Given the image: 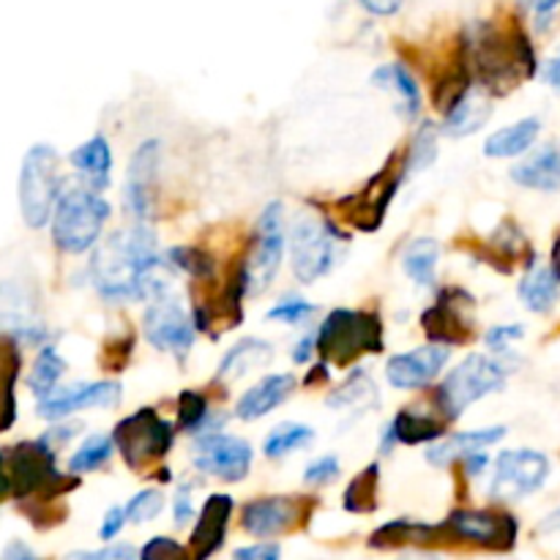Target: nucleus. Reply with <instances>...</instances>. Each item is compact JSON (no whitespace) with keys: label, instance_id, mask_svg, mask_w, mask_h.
<instances>
[{"label":"nucleus","instance_id":"obj_1","mask_svg":"<svg viewBox=\"0 0 560 560\" xmlns=\"http://www.w3.org/2000/svg\"><path fill=\"white\" fill-rule=\"evenodd\" d=\"M93 288L109 304L124 301H156L170 293L173 273L159 255V241L148 224H135L107 235L91 257Z\"/></svg>","mask_w":560,"mask_h":560},{"label":"nucleus","instance_id":"obj_2","mask_svg":"<svg viewBox=\"0 0 560 560\" xmlns=\"http://www.w3.org/2000/svg\"><path fill=\"white\" fill-rule=\"evenodd\" d=\"M109 202L80 180H63L52 211V241L66 255H85L102 238Z\"/></svg>","mask_w":560,"mask_h":560},{"label":"nucleus","instance_id":"obj_3","mask_svg":"<svg viewBox=\"0 0 560 560\" xmlns=\"http://www.w3.org/2000/svg\"><path fill=\"white\" fill-rule=\"evenodd\" d=\"M381 317L366 310H334L315 334V353L323 364L350 366L366 353L383 350Z\"/></svg>","mask_w":560,"mask_h":560},{"label":"nucleus","instance_id":"obj_4","mask_svg":"<svg viewBox=\"0 0 560 560\" xmlns=\"http://www.w3.org/2000/svg\"><path fill=\"white\" fill-rule=\"evenodd\" d=\"M509 381V366L503 361L492 359L485 353H470L468 359L459 361L446 381L438 388V410L446 419H459L470 405L481 402L490 394L503 392Z\"/></svg>","mask_w":560,"mask_h":560},{"label":"nucleus","instance_id":"obj_5","mask_svg":"<svg viewBox=\"0 0 560 560\" xmlns=\"http://www.w3.org/2000/svg\"><path fill=\"white\" fill-rule=\"evenodd\" d=\"M115 452L135 474H151L153 465H162L173 452L175 427L153 408H140L137 413L118 421L113 435Z\"/></svg>","mask_w":560,"mask_h":560},{"label":"nucleus","instance_id":"obj_6","mask_svg":"<svg viewBox=\"0 0 560 560\" xmlns=\"http://www.w3.org/2000/svg\"><path fill=\"white\" fill-rule=\"evenodd\" d=\"M5 470H9L11 492L20 501L49 503L77 487V481L66 485L69 476H60V470L55 468V452L42 438L11 448V457H5Z\"/></svg>","mask_w":560,"mask_h":560},{"label":"nucleus","instance_id":"obj_7","mask_svg":"<svg viewBox=\"0 0 560 560\" xmlns=\"http://www.w3.org/2000/svg\"><path fill=\"white\" fill-rule=\"evenodd\" d=\"M290 262L301 284H312L331 273L339 260V244L345 235L334 228L331 219L315 213H299L290 224Z\"/></svg>","mask_w":560,"mask_h":560},{"label":"nucleus","instance_id":"obj_8","mask_svg":"<svg viewBox=\"0 0 560 560\" xmlns=\"http://www.w3.org/2000/svg\"><path fill=\"white\" fill-rule=\"evenodd\" d=\"M60 186V156L52 145H33L22 159L20 173V211L27 228L42 230L52 219Z\"/></svg>","mask_w":560,"mask_h":560},{"label":"nucleus","instance_id":"obj_9","mask_svg":"<svg viewBox=\"0 0 560 560\" xmlns=\"http://www.w3.org/2000/svg\"><path fill=\"white\" fill-rule=\"evenodd\" d=\"M284 206L279 200L268 202L257 217V241L252 255L244 260L246 293L262 295L277 279L284 257Z\"/></svg>","mask_w":560,"mask_h":560},{"label":"nucleus","instance_id":"obj_10","mask_svg":"<svg viewBox=\"0 0 560 560\" xmlns=\"http://www.w3.org/2000/svg\"><path fill=\"white\" fill-rule=\"evenodd\" d=\"M550 479V459L534 448H514L498 454L490 498L498 503H517L534 495Z\"/></svg>","mask_w":560,"mask_h":560},{"label":"nucleus","instance_id":"obj_11","mask_svg":"<svg viewBox=\"0 0 560 560\" xmlns=\"http://www.w3.org/2000/svg\"><path fill=\"white\" fill-rule=\"evenodd\" d=\"M441 530L443 536L487 550H512L517 541V520L490 509H457L441 523Z\"/></svg>","mask_w":560,"mask_h":560},{"label":"nucleus","instance_id":"obj_12","mask_svg":"<svg viewBox=\"0 0 560 560\" xmlns=\"http://www.w3.org/2000/svg\"><path fill=\"white\" fill-rule=\"evenodd\" d=\"M142 334L156 350L184 359L195 345L197 328L178 299L162 295L148 304L145 315H142Z\"/></svg>","mask_w":560,"mask_h":560},{"label":"nucleus","instance_id":"obj_13","mask_svg":"<svg viewBox=\"0 0 560 560\" xmlns=\"http://www.w3.org/2000/svg\"><path fill=\"white\" fill-rule=\"evenodd\" d=\"M402 180H405V164L388 162L386 167H383L381 173L364 186V189L355 191L353 197L339 202L345 211L342 219H348L353 228L364 230V233L377 230L383 224V219H386L388 206H392L394 195H397Z\"/></svg>","mask_w":560,"mask_h":560},{"label":"nucleus","instance_id":"obj_14","mask_svg":"<svg viewBox=\"0 0 560 560\" xmlns=\"http://www.w3.org/2000/svg\"><path fill=\"white\" fill-rule=\"evenodd\" d=\"M470 310H474V299L463 288H446L438 293L435 304L421 315V326L432 342L454 348V345L474 339Z\"/></svg>","mask_w":560,"mask_h":560},{"label":"nucleus","instance_id":"obj_15","mask_svg":"<svg viewBox=\"0 0 560 560\" xmlns=\"http://www.w3.org/2000/svg\"><path fill=\"white\" fill-rule=\"evenodd\" d=\"M159 162H162V142L159 140H142L131 153L124 184V208L140 224H145L156 208Z\"/></svg>","mask_w":560,"mask_h":560},{"label":"nucleus","instance_id":"obj_16","mask_svg":"<svg viewBox=\"0 0 560 560\" xmlns=\"http://www.w3.org/2000/svg\"><path fill=\"white\" fill-rule=\"evenodd\" d=\"M195 443L197 446L191 465H195L200 474L213 476V479L222 481H244L246 476H249L255 452H252V446L244 438L217 432V435L200 438V441Z\"/></svg>","mask_w":560,"mask_h":560},{"label":"nucleus","instance_id":"obj_17","mask_svg":"<svg viewBox=\"0 0 560 560\" xmlns=\"http://www.w3.org/2000/svg\"><path fill=\"white\" fill-rule=\"evenodd\" d=\"M0 334L25 345H38L47 337V328L38 317L36 295L14 279L0 284Z\"/></svg>","mask_w":560,"mask_h":560},{"label":"nucleus","instance_id":"obj_18","mask_svg":"<svg viewBox=\"0 0 560 560\" xmlns=\"http://www.w3.org/2000/svg\"><path fill=\"white\" fill-rule=\"evenodd\" d=\"M120 399V386L113 381L74 383V386L55 388L44 399H38L36 413L47 421H60L71 413L88 408H115Z\"/></svg>","mask_w":560,"mask_h":560},{"label":"nucleus","instance_id":"obj_19","mask_svg":"<svg viewBox=\"0 0 560 560\" xmlns=\"http://www.w3.org/2000/svg\"><path fill=\"white\" fill-rule=\"evenodd\" d=\"M448 359H452V348L446 345H421L410 353L392 355L386 364V377L399 392H416V388L430 386L448 364Z\"/></svg>","mask_w":560,"mask_h":560},{"label":"nucleus","instance_id":"obj_20","mask_svg":"<svg viewBox=\"0 0 560 560\" xmlns=\"http://www.w3.org/2000/svg\"><path fill=\"white\" fill-rule=\"evenodd\" d=\"M304 501L306 498H257V501L246 503L244 514H241V528L257 539H268V536H279L293 530L304 517Z\"/></svg>","mask_w":560,"mask_h":560},{"label":"nucleus","instance_id":"obj_21","mask_svg":"<svg viewBox=\"0 0 560 560\" xmlns=\"http://www.w3.org/2000/svg\"><path fill=\"white\" fill-rule=\"evenodd\" d=\"M233 509L235 503L230 495H211L206 503H202L200 514H197L195 530H191V539H189L191 560H208L222 550L224 539H228Z\"/></svg>","mask_w":560,"mask_h":560},{"label":"nucleus","instance_id":"obj_22","mask_svg":"<svg viewBox=\"0 0 560 560\" xmlns=\"http://www.w3.org/2000/svg\"><path fill=\"white\" fill-rule=\"evenodd\" d=\"M446 435V424L435 413H421L416 408H405L383 427L381 454H392L394 446H421V443H438Z\"/></svg>","mask_w":560,"mask_h":560},{"label":"nucleus","instance_id":"obj_23","mask_svg":"<svg viewBox=\"0 0 560 560\" xmlns=\"http://www.w3.org/2000/svg\"><path fill=\"white\" fill-rule=\"evenodd\" d=\"M295 392V377L290 372H277V375L262 377L257 386H252L244 397L235 405V419L241 421H257L266 419L268 413L284 405L290 394Z\"/></svg>","mask_w":560,"mask_h":560},{"label":"nucleus","instance_id":"obj_24","mask_svg":"<svg viewBox=\"0 0 560 560\" xmlns=\"http://www.w3.org/2000/svg\"><path fill=\"white\" fill-rule=\"evenodd\" d=\"M71 167L82 178V184L93 191H104L113 178V148L104 135H93L91 140L71 151Z\"/></svg>","mask_w":560,"mask_h":560},{"label":"nucleus","instance_id":"obj_25","mask_svg":"<svg viewBox=\"0 0 560 560\" xmlns=\"http://www.w3.org/2000/svg\"><path fill=\"white\" fill-rule=\"evenodd\" d=\"M492 115V98L487 96L481 88L470 85L452 107L446 109V118H443V131L448 137H468L476 135L481 126L490 120Z\"/></svg>","mask_w":560,"mask_h":560},{"label":"nucleus","instance_id":"obj_26","mask_svg":"<svg viewBox=\"0 0 560 560\" xmlns=\"http://www.w3.org/2000/svg\"><path fill=\"white\" fill-rule=\"evenodd\" d=\"M271 359H273V348L266 342V339L246 337L241 339V342H235L233 348L224 353L217 377L224 383H235L241 381V377L249 375V372L268 366L271 364Z\"/></svg>","mask_w":560,"mask_h":560},{"label":"nucleus","instance_id":"obj_27","mask_svg":"<svg viewBox=\"0 0 560 560\" xmlns=\"http://www.w3.org/2000/svg\"><path fill=\"white\" fill-rule=\"evenodd\" d=\"M512 180L523 189L560 191V151L552 145L539 148L534 156L512 170Z\"/></svg>","mask_w":560,"mask_h":560},{"label":"nucleus","instance_id":"obj_28","mask_svg":"<svg viewBox=\"0 0 560 560\" xmlns=\"http://www.w3.org/2000/svg\"><path fill=\"white\" fill-rule=\"evenodd\" d=\"M372 85L381 88V91H392L397 96V109L410 124L421 115V91L416 85L413 74L402 63H386L381 69H375Z\"/></svg>","mask_w":560,"mask_h":560},{"label":"nucleus","instance_id":"obj_29","mask_svg":"<svg viewBox=\"0 0 560 560\" xmlns=\"http://www.w3.org/2000/svg\"><path fill=\"white\" fill-rule=\"evenodd\" d=\"M506 435V427H490V430H476V432H459L452 435L448 441H438L435 446H430L427 452V463L438 465V468H446L454 459H463L465 454L481 452L485 446H492L501 438Z\"/></svg>","mask_w":560,"mask_h":560},{"label":"nucleus","instance_id":"obj_30","mask_svg":"<svg viewBox=\"0 0 560 560\" xmlns=\"http://www.w3.org/2000/svg\"><path fill=\"white\" fill-rule=\"evenodd\" d=\"M541 120L539 118H523L512 126H503L495 135L487 137L485 142V156L490 159H512L523 156L525 151L534 148V142L539 140Z\"/></svg>","mask_w":560,"mask_h":560},{"label":"nucleus","instance_id":"obj_31","mask_svg":"<svg viewBox=\"0 0 560 560\" xmlns=\"http://www.w3.org/2000/svg\"><path fill=\"white\" fill-rule=\"evenodd\" d=\"M11 337L0 334V432L16 421V377H20V350Z\"/></svg>","mask_w":560,"mask_h":560},{"label":"nucleus","instance_id":"obj_32","mask_svg":"<svg viewBox=\"0 0 560 560\" xmlns=\"http://www.w3.org/2000/svg\"><path fill=\"white\" fill-rule=\"evenodd\" d=\"M525 310L536 315H547L560 299V279L552 273L550 266H530L517 288Z\"/></svg>","mask_w":560,"mask_h":560},{"label":"nucleus","instance_id":"obj_33","mask_svg":"<svg viewBox=\"0 0 560 560\" xmlns=\"http://www.w3.org/2000/svg\"><path fill=\"white\" fill-rule=\"evenodd\" d=\"M443 536L441 525H421V523H410V520H394V523L383 525L372 534L370 545L377 547V550H394V547H424L432 545V541Z\"/></svg>","mask_w":560,"mask_h":560},{"label":"nucleus","instance_id":"obj_34","mask_svg":"<svg viewBox=\"0 0 560 560\" xmlns=\"http://www.w3.org/2000/svg\"><path fill=\"white\" fill-rule=\"evenodd\" d=\"M381 405V397H377V388L372 383V377L366 372L355 370L345 377L342 386L328 397V408L334 410H355V413H370Z\"/></svg>","mask_w":560,"mask_h":560},{"label":"nucleus","instance_id":"obj_35","mask_svg":"<svg viewBox=\"0 0 560 560\" xmlns=\"http://www.w3.org/2000/svg\"><path fill=\"white\" fill-rule=\"evenodd\" d=\"M441 262V244L435 238H416L405 246L402 268L419 288H432L435 284V271Z\"/></svg>","mask_w":560,"mask_h":560},{"label":"nucleus","instance_id":"obj_36","mask_svg":"<svg viewBox=\"0 0 560 560\" xmlns=\"http://www.w3.org/2000/svg\"><path fill=\"white\" fill-rule=\"evenodd\" d=\"M377 498H381V465L372 463L350 479L342 506L350 514H372L377 509Z\"/></svg>","mask_w":560,"mask_h":560},{"label":"nucleus","instance_id":"obj_37","mask_svg":"<svg viewBox=\"0 0 560 560\" xmlns=\"http://www.w3.org/2000/svg\"><path fill=\"white\" fill-rule=\"evenodd\" d=\"M315 441V430L310 424H299V421H282L268 432L266 443H262V454L268 459H284L290 454L301 452V448L312 446Z\"/></svg>","mask_w":560,"mask_h":560},{"label":"nucleus","instance_id":"obj_38","mask_svg":"<svg viewBox=\"0 0 560 560\" xmlns=\"http://www.w3.org/2000/svg\"><path fill=\"white\" fill-rule=\"evenodd\" d=\"M66 372L63 355H58V350L52 345H42L36 361H33V370L27 375V386L36 394L38 399H44L47 394H52L58 388V381Z\"/></svg>","mask_w":560,"mask_h":560},{"label":"nucleus","instance_id":"obj_39","mask_svg":"<svg viewBox=\"0 0 560 560\" xmlns=\"http://www.w3.org/2000/svg\"><path fill=\"white\" fill-rule=\"evenodd\" d=\"M115 452V443L109 435H91L80 443L74 454L69 457V470L74 476L93 474V470L104 468Z\"/></svg>","mask_w":560,"mask_h":560},{"label":"nucleus","instance_id":"obj_40","mask_svg":"<svg viewBox=\"0 0 560 560\" xmlns=\"http://www.w3.org/2000/svg\"><path fill=\"white\" fill-rule=\"evenodd\" d=\"M438 159V126L435 124H421V129H416L413 140L408 145V156H405V175H416L421 170L432 167Z\"/></svg>","mask_w":560,"mask_h":560},{"label":"nucleus","instance_id":"obj_41","mask_svg":"<svg viewBox=\"0 0 560 560\" xmlns=\"http://www.w3.org/2000/svg\"><path fill=\"white\" fill-rule=\"evenodd\" d=\"M208 416H211V410H208V399L202 397L200 392H191V388L180 392V397H178V430L180 432H186L189 438H195L197 430L206 424Z\"/></svg>","mask_w":560,"mask_h":560},{"label":"nucleus","instance_id":"obj_42","mask_svg":"<svg viewBox=\"0 0 560 560\" xmlns=\"http://www.w3.org/2000/svg\"><path fill=\"white\" fill-rule=\"evenodd\" d=\"M164 509V495L159 490H142L131 498L129 503L124 506L126 512V523H151V520L159 517V512Z\"/></svg>","mask_w":560,"mask_h":560},{"label":"nucleus","instance_id":"obj_43","mask_svg":"<svg viewBox=\"0 0 560 560\" xmlns=\"http://www.w3.org/2000/svg\"><path fill=\"white\" fill-rule=\"evenodd\" d=\"M317 312L315 304H310V301L304 299H284L279 301L277 306H271L268 310V320H279V323H288V326H301V323L310 320L312 315Z\"/></svg>","mask_w":560,"mask_h":560},{"label":"nucleus","instance_id":"obj_44","mask_svg":"<svg viewBox=\"0 0 560 560\" xmlns=\"http://www.w3.org/2000/svg\"><path fill=\"white\" fill-rule=\"evenodd\" d=\"M140 560H191V556L189 550L180 547L175 539L156 536V539H151L145 547H142Z\"/></svg>","mask_w":560,"mask_h":560},{"label":"nucleus","instance_id":"obj_45","mask_svg":"<svg viewBox=\"0 0 560 560\" xmlns=\"http://www.w3.org/2000/svg\"><path fill=\"white\" fill-rule=\"evenodd\" d=\"M339 474H342V465H339V459L334 457V454H326V457H317L315 463L306 465L304 470V481L306 485H331L334 479H339Z\"/></svg>","mask_w":560,"mask_h":560},{"label":"nucleus","instance_id":"obj_46","mask_svg":"<svg viewBox=\"0 0 560 560\" xmlns=\"http://www.w3.org/2000/svg\"><path fill=\"white\" fill-rule=\"evenodd\" d=\"M523 337H525V328L520 326V323H512V326H492L490 331H487L485 342L492 353H506V350Z\"/></svg>","mask_w":560,"mask_h":560},{"label":"nucleus","instance_id":"obj_47","mask_svg":"<svg viewBox=\"0 0 560 560\" xmlns=\"http://www.w3.org/2000/svg\"><path fill=\"white\" fill-rule=\"evenodd\" d=\"M69 560H135V547L109 545L96 552H74Z\"/></svg>","mask_w":560,"mask_h":560},{"label":"nucleus","instance_id":"obj_48","mask_svg":"<svg viewBox=\"0 0 560 560\" xmlns=\"http://www.w3.org/2000/svg\"><path fill=\"white\" fill-rule=\"evenodd\" d=\"M173 514L178 525H189L191 517H195V503H191V487H178L173 501Z\"/></svg>","mask_w":560,"mask_h":560},{"label":"nucleus","instance_id":"obj_49","mask_svg":"<svg viewBox=\"0 0 560 560\" xmlns=\"http://www.w3.org/2000/svg\"><path fill=\"white\" fill-rule=\"evenodd\" d=\"M530 11H534V22L539 31H547L560 11V0H530Z\"/></svg>","mask_w":560,"mask_h":560},{"label":"nucleus","instance_id":"obj_50","mask_svg":"<svg viewBox=\"0 0 560 560\" xmlns=\"http://www.w3.org/2000/svg\"><path fill=\"white\" fill-rule=\"evenodd\" d=\"M124 525H126L124 506L109 509V512L104 514V520H102V528H98V539H102V541L115 539V536H118L120 530H124Z\"/></svg>","mask_w":560,"mask_h":560},{"label":"nucleus","instance_id":"obj_51","mask_svg":"<svg viewBox=\"0 0 560 560\" xmlns=\"http://www.w3.org/2000/svg\"><path fill=\"white\" fill-rule=\"evenodd\" d=\"M233 560H282V547L279 545H252L235 550Z\"/></svg>","mask_w":560,"mask_h":560},{"label":"nucleus","instance_id":"obj_52","mask_svg":"<svg viewBox=\"0 0 560 560\" xmlns=\"http://www.w3.org/2000/svg\"><path fill=\"white\" fill-rule=\"evenodd\" d=\"M359 3L375 16H394L402 9V0H359Z\"/></svg>","mask_w":560,"mask_h":560},{"label":"nucleus","instance_id":"obj_53","mask_svg":"<svg viewBox=\"0 0 560 560\" xmlns=\"http://www.w3.org/2000/svg\"><path fill=\"white\" fill-rule=\"evenodd\" d=\"M312 353H315V334H306L301 342H295L293 361H295V364H310Z\"/></svg>","mask_w":560,"mask_h":560},{"label":"nucleus","instance_id":"obj_54","mask_svg":"<svg viewBox=\"0 0 560 560\" xmlns=\"http://www.w3.org/2000/svg\"><path fill=\"white\" fill-rule=\"evenodd\" d=\"M463 463H465V468H468L470 476H479L481 470L490 465V457H487L485 452H470V454H465Z\"/></svg>","mask_w":560,"mask_h":560},{"label":"nucleus","instance_id":"obj_55","mask_svg":"<svg viewBox=\"0 0 560 560\" xmlns=\"http://www.w3.org/2000/svg\"><path fill=\"white\" fill-rule=\"evenodd\" d=\"M0 560H38V558L33 556V552L27 550V547L22 545V541H14V545L5 547L3 558H0Z\"/></svg>","mask_w":560,"mask_h":560},{"label":"nucleus","instance_id":"obj_56","mask_svg":"<svg viewBox=\"0 0 560 560\" xmlns=\"http://www.w3.org/2000/svg\"><path fill=\"white\" fill-rule=\"evenodd\" d=\"M545 80L550 82V88H556V91L560 93V52L545 66Z\"/></svg>","mask_w":560,"mask_h":560},{"label":"nucleus","instance_id":"obj_57","mask_svg":"<svg viewBox=\"0 0 560 560\" xmlns=\"http://www.w3.org/2000/svg\"><path fill=\"white\" fill-rule=\"evenodd\" d=\"M11 492V481H9V470H5V457L0 454V501Z\"/></svg>","mask_w":560,"mask_h":560},{"label":"nucleus","instance_id":"obj_58","mask_svg":"<svg viewBox=\"0 0 560 560\" xmlns=\"http://www.w3.org/2000/svg\"><path fill=\"white\" fill-rule=\"evenodd\" d=\"M552 273L560 279V238L556 241V246H552Z\"/></svg>","mask_w":560,"mask_h":560},{"label":"nucleus","instance_id":"obj_59","mask_svg":"<svg viewBox=\"0 0 560 560\" xmlns=\"http://www.w3.org/2000/svg\"><path fill=\"white\" fill-rule=\"evenodd\" d=\"M545 530H560V509L556 514H550V517H547Z\"/></svg>","mask_w":560,"mask_h":560},{"label":"nucleus","instance_id":"obj_60","mask_svg":"<svg viewBox=\"0 0 560 560\" xmlns=\"http://www.w3.org/2000/svg\"><path fill=\"white\" fill-rule=\"evenodd\" d=\"M399 560H441V558L427 556V552H410V556H405V558H399Z\"/></svg>","mask_w":560,"mask_h":560}]
</instances>
